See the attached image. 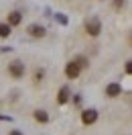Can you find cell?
<instances>
[{
    "label": "cell",
    "instance_id": "cell-1",
    "mask_svg": "<svg viewBox=\"0 0 132 135\" xmlns=\"http://www.w3.org/2000/svg\"><path fill=\"white\" fill-rule=\"evenodd\" d=\"M100 31H102V23H100L98 17H91L87 23H85V33L91 35V37H98Z\"/></svg>",
    "mask_w": 132,
    "mask_h": 135
},
{
    "label": "cell",
    "instance_id": "cell-2",
    "mask_svg": "<svg viewBox=\"0 0 132 135\" xmlns=\"http://www.w3.org/2000/svg\"><path fill=\"white\" fill-rule=\"evenodd\" d=\"M25 72H26L25 64H23V61H18V59H16V61H12V64L8 66V74H10L12 78H16V80L25 76Z\"/></svg>",
    "mask_w": 132,
    "mask_h": 135
},
{
    "label": "cell",
    "instance_id": "cell-3",
    "mask_svg": "<svg viewBox=\"0 0 132 135\" xmlns=\"http://www.w3.org/2000/svg\"><path fill=\"white\" fill-rule=\"evenodd\" d=\"M79 74H81V68L77 66L73 59H71V61H67V66H65V76L69 78V80H75Z\"/></svg>",
    "mask_w": 132,
    "mask_h": 135
},
{
    "label": "cell",
    "instance_id": "cell-4",
    "mask_svg": "<svg viewBox=\"0 0 132 135\" xmlns=\"http://www.w3.org/2000/svg\"><path fill=\"white\" fill-rule=\"evenodd\" d=\"M98 121V110L96 109H85L81 113V123L83 125H94Z\"/></svg>",
    "mask_w": 132,
    "mask_h": 135
},
{
    "label": "cell",
    "instance_id": "cell-5",
    "mask_svg": "<svg viewBox=\"0 0 132 135\" xmlns=\"http://www.w3.org/2000/svg\"><path fill=\"white\" fill-rule=\"evenodd\" d=\"M29 35L31 37H35V39H41V37H45L47 35V31H45V27H41V25H29Z\"/></svg>",
    "mask_w": 132,
    "mask_h": 135
},
{
    "label": "cell",
    "instance_id": "cell-6",
    "mask_svg": "<svg viewBox=\"0 0 132 135\" xmlns=\"http://www.w3.org/2000/svg\"><path fill=\"white\" fill-rule=\"evenodd\" d=\"M122 94V86L116 84V82H112V84L106 86V96H110V98H116V96H120Z\"/></svg>",
    "mask_w": 132,
    "mask_h": 135
},
{
    "label": "cell",
    "instance_id": "cell-7",
    "mask_svg": "<svg viewBox=\"0 0 132 135\" xmlns=\"http://www.w3.org/2000/svg\"><path fill=\"white\" fill-rule=\"evenodd\" d=\"M20 21H23V15L18 12V10H12L8 15V18H6V23H8L10 27H16V25H20Z\"/></svg>",
    "mask_w": 132,
    "mask_h": 135
},
{
    "label": "cell",
    "instance_id": "cell-8",
    "mask_svg": "<svg viewBox=\"0 0 132 135\" xmlns=\"http://www.w3.org/2000/svg\"><path fill=\"white\" fill-rule=\"evenodd\" d=\"M67 100H69V88H67V86H61V90H59V94H57V102L59 104H65Z\"/></svg>",
    "mask_w": 132,
    "mask_h": 135
},
{
    "label": "cell",
    "instance_id": "cell-9",
    "mask_svg": "<svg viewBox=\"0 0 132 135\" xmlns=\"http://www.w3.org/2000/svg\"><path fill=\"white\" fill-rule=\"evenodd\" d=\"M35 121H39V123H47V121H49V115H47V110L37 109V110H35Z\"/></svg>",
    "mask_w": 132,
    "mask_h": 135
},
{
    "label": "cell",
    "instance_id": "cell-10",
    "mask_svg": "<svg viewBox=\"0 0 132 135\" xmlns=\"http://www.w3.org/2000/svg\"><path fill=\"white\" fill-rule=\"evenodd\" d=\"M10 29H12V27H10L8 23H0V37H2V39H6V37L12 33Z\"/></svg>",
    "mask_w": 132,
    "mask_h": 135
},
{
    "label": "cell",
    "instance_id": "cell-11",
    "mask_svg": "<svg viewBox=\"0 0 132 135\" xmlns=\"http://www.w3.org/2000/svg\"><path fill=\"white\" fill-rule=\"evenodd\" d=\"M73 61H75V64H77L79 68H81V70L90 66V61H87V57H85V55H75V57H73Z\"/></svg>",
    "mask_w": 132,
    "mask_h": 135
},
{
    "label": "cell",
    "instance_id": "cell-12",
    "mask_svg": "<svg viewBox=\"0 0 132 135\" xmlns=\"http://www.w3.org/2000/svg\"><path fill=\"white\" fill-rule=\"evenodd\" d=\"M43 78H45V70H37L35 72V82H41Z\"/></svg>",
    "mask_w": 132,
    "mask_h": 135
},
{
    "label": "cell",
    "instance_id": "cell-13",
    "mask_svg": "<svg viewBox=\"0 0 132 135\" xmlns=\"http://www.w3.org/2000/svg\"><path fill=\"white\" fill-rule=\"evenodd\" d=\"M57 21L61 23V25H65V23H67V21H65V17H61V15H57Z\"/></svg>",
    "mask_w": 132,
    "mask_h": 135
},
{
    "label": "cell",
    "instance_id": "cell-14",
    "mask_svg": "<svg viewBox=\"0 0 132 135\" xmlns=\"http://www.w3.org/2000/svg\"><path fill=\"white\" fill-rule=\"evenodd\" d=\"M8 135H23V133H20V131H18V129H12V131H10Z\"/></svg>",
    "mask_w": 132,
    "mask_h": 135
}]
</instances>
